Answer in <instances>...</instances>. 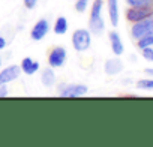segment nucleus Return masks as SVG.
I'll return each mask as SVG.
<instances>
[{
  "instance_id": "17",
  "label": "nucleus",
  "mask_w": 153,
  "mask_h": 147,
  "mask_svg": "<svg viewBox=\"0 0 153 147\" xmlns=\"http://www.w3.org/2000/svg\"><path fill=\"white\" fill-rule=\"evenodd\" d=\"M89 3H90V0H76L75 2V11L78 14H84L89 8Z\"/></svg>"
},
{
  "instance_id": "20",
  "label": "nucleus",
  "mask_w": 153,
  "mask_h": 147,
  "mask_svg": "<svg viewBox=\"0 0 153 147\" xmlns=\"http://www.w3.org/2000/svg\"><path fill=\"white\" fill-rule=\"evenodd\" d=\"M23 3H24V8H26V9L32 11V9H35V8H36L38 0H23Z\"/></svg>"
},
{
  "instance_id": "3",
  "label": "nucleus",
  "mask_w": 153,
  "mask_h": 147,
  "mask_svg": "<svg viewBox=\"0 0 153 147\" xmlns=\"http://www.w3.org/2000/svg\"><path fill=\"white\" fill-rule=\"evenodd\" d=\"M146 35H153V17L146 18L143 21H137L132 23L131 27V36L134 39H140Z\"/></svg>"
},
{
  "instance_id": "2",
  "label": "nucleus",
  "mask_w": 153,
  "mask_h": 147,
  "mask_svg": "<svg viewBox=\"0 0 153 147\" xmlns=\"http://www.w3.org/2000/svg\"><path fill=\"white\" fill-rule=\"evenodd\" d=\"M57 93L62 98H81L89 93V87L86 84H66L62 83L57 87Z\"/></svg>"
},
{
  "instance_id": "24",
  "label": "nucleus",
  "mask_w": 153,
  "mask_h": 147,
  "mask_svg": "<svg viewBox=\"0 0 153 147\" xmlns=\"http://www.w3.org/2000/svg\"><path fill=\"white\" fill-rule=\"evenodd\" d=\"M0 66H2V57H0Z\"/></svg>"
},
{
  "instance_id": "14",
  "label": "nucleus",
  "mask_w": 153,
  "mask_h": 147,
  "mask_svg": "<svg viewBox=\"0 0 153 147\" xmlns=\"http://www.w3.org/2000/svg\"><path fill=\"white\" fill-rule=\"evenodd\" d=\"M68 27H69L68 20H66L65 17H59V18L56 20V23H54L53 30H54V33H56V35L62 36V35H65V33L68 32Z\"/></svg>"
},
{
  "instance_id": "1",
  "label": "nucleus",
  "mask_w": 153,
  "mask_h": 147,
  "mask_svg": "<svg viewBox=\"0 0 153 147\" xmlns=\"http://www.w3.org/2000/svg\"><path fill=\"white\" fill-rule=\"evenodd\" d=\"M92 45V33L89 29H76L72 33V47L75 51H87Z\"/></svg>"
},
{
  "instance_id": "6",
  "label": "nucleus",
  "mask_w": 153,
  "mask_h": 147,
  "mask_svg": "<svg viewBox=\"0 0 153 147\" xmlns=\"http://www.w3.org/2000/svg\"><path fill=\"white\" fill-rule=\"evenodd\" d=\"M48 32H50V23H48V20L42 18V20L36 21L35 26L32 27V30H30V38H32L35 42H39V41H42V39L48 35Z\"/></svg>"
},
{
  "instance_id": "15",
  "label": "nucleus",
  "mask_w": 153,
  "mask_h": 147,
  "mask_svg": "<svg viewBox=\"0 0 153 147\" xmlns=\"http://www.w3.org/2000/svg\"><path fill=\"white\" fill-rule=\"evenodd\" d=\"M129 8H144V6H153V0H126Z\"/></svg>"
},
{
  "instance_id": "9",
  "label": "nucleus",
  "mask_w": 153,
  "mask_h": 147,
  "mask_svg": "<svg viewBox=\"0 0 153 147\" xmlns=\"http://www.w3.org/2000/svg\"><path fill=\"white\" fill-rule=\"evenodd\" d=\"M108 38H110V45H111L113 54L117 56V57H120L125 53V45H123V41H122L120 35L116 30H113V32L108 33Z\"/></svg>"
},
{
  "instance_id": "10",
  "label": "nucleus",
  "mask_w": 153,
  "mask_h": 147,
  "mask_svg": "<svg viewBox=\"0 0 153 147\" xmlns=\"http://www.w3.org/2000/svg\"><path fill=\"white\" fill-rule=\"evenodd\" d=\"M89 30L95 36H99L105 32V21H104L102 15H96V17L89 18Z\"/></svg>"
},
{
  "instance_id": "12",
  "label": "nucleus",
  "mask_w": 153,
  "mask_h": 147,
  "mask_svg": "<svg viewBox=\"0 0 153 147\" xmlns=\"http://www.w3.org/2000/svg\"><path fill=\"white\" fill-rule=\"evenodd\" d=\"M108 18L113 27L119 26V0H107Z\"/></svg>"
},
{
  "instance_id": "11",
  "label": "nucleus",
  "mask_w": 153,
  "mask_h": 147,
  "mask_svg": "<svg viewBox=\"0 0 153 147\" xmlns=\"http://www.w3.org/2000/svg\"><path fill=\"white\" fill-rule=\"evenodd\" d=\"M20 68H21V72L26 74V75H35V74L39 71L41 65H39L38 60H33L32 57H24L21 60Z\"/></svg>"
},
{
  "instance_id": "19",
  "label": "nucleus",
  "mask_w": 153,
  "mask_h": 147,
  "mask_svg": "<svg viewBox=\"0 0 153 147\" xmlns=\"http://www.w3.org/2000/svg\"><path fill=\"white\" fill-rule=\"evenodd\" d=\"M141 56H143L144 60H147V62H153V47L141 48Z\"/></svg>"
},
{
  "instance_id": "7",
  "label": "nucleus",
  "mask_w": 153,
  "mask_h": 147,
  "mask_svg": "<svg viewBox=\"0 0 153 147\" xmlns=\"http://www.w3.org/2000/svg\"><path fill=\"white\" fill-rule=\"evenodd\" d=\"M21 75V68L18 65H9L0 71V84H9Z\"/></svg>"
},
{
  "instance_id": "16",
  "label": "nucleus",
  "mask_w": 153,
  "mask_h": 147,
  "mask_svg": "<svg viewBox=\"0 0 153 147\" xmlns=\"http://www.w3.org/2000/svg\"><path fill=\"white\" fill-rule=\"evenodd\" d=\"M137 45L138 48H146V47H153V35H146L140 39H137Z\"/></svg>"
},
{
  "instance_id": "13",
  "label": "nucleus",
  "mask_w": 153,
  "mask_h": 147,
  "mask_svg": "<svg viewBox=\"0 0 153 147\" xmlns=\"http://www.w3.org/2000/svg\"><path fill=\"white\" fill-rule=\"evenodd\" d=\"M57 81V77H56V72L54 69L50 66V68H45L41 74V83L45 86V87H53Z\"/></svg>"
},
{
  "instance_id": "22",
  "label": "nucleus",
  "mask_w": 153,
  "mask_h": 147,
  "mask_svg": "<svg viewBox=\"0 0 153 147\" xmlns=\"http://www.w3.org/2000/svg\"><path fill=\"white\" fill-rule=\"evenodd\" d=\"M5 47H6V39H5L2 35H0V51L5 50Z\"/></svg>"
},
{
  "instance_id": "21",
  "label": "nucleus",
  "mask_w": 153,
  "mask_h": 147,
  "mask_svg": "<svg viewBox=\"0 0 153 147\" xmlns=\"http://www.w3.org/2000/svg\"><path fill=\"white\" fill-rule=\"evenodd\" d=\"M8 96H9L8 84H0V98H8Z\"/></svg>"
},
{
  "instance_id": "8",
  "label": "nucleus",
  "mask_w": 153,
  "mask_h": 147,
  "mask_svg": "<svg viewBox=\"0 0 153 147\" xmlns=\"http://www.w3.org/2000/svg\"><path fill=\"white\" fill-rule=\"evenodd\" d=\"M123 69H125V65L117 56L114 59H108L104 63V71H105L107 75H117V74H120Z\"/></svg>"
},
{
  "instance_id": "4",
  "label": "nucleus",
  "mask_w": 153,
  "mask_h": 147,
  "mask_svg": "<svg viewBox=\"0 0 153 147\" xmlns=\"http://www.w3.org/2000/svg\"><path fill=\"white\" fill-rule=\"evenodd\" d=\"M66 57H68V53L65 47H54L48 54V66H51L53 69L62 68L66 63Z\"/></svg>"
},
{
  "instance_id": "5",
  "label": "nucleus",
  "mask_w": 153,
  "mask_h": 147,
  "mask_svg": "<svg viewBox=\"0 0 153 147\" xmlns=\"http://www.w3.org/2000/svg\"><path fill=\"white\" fill-rule=\"evenodd\" d=\"M153 17V6H144V8H129L126 11V20L131 23L143 21L146 18Z\"/></svg>"
},
{
  "instance_id": "23",
  "label": "nucleus",
  "mask_w": 153,
  "mask_h": 147,
  "mask_svg": "<svg viewBox=\"0 0 153 147\" xmlns=\"http://www.w3.org/2000/svg\"><path fill=\"white\" fill-rule=\"evenodd\" d=\"M144 74H147V75H153V68H147V69H144Z\"/></svg>"
},
{
  "instance_id": "18",
  "label": "nucleus",
  "mask_w": 153,
  "mask_h": 147,
  "mask_svg": "<svg viewBox=\"0 0 153 147\" xmlns=\"http://www.w3.org/2000/svg\"><path fill=\"white\" fill-rule=\"evenodd\" d=\"M137 87L141 90H153V80L144 78V80H138L137 81Z\"/></svg>"
}]
</instances>
